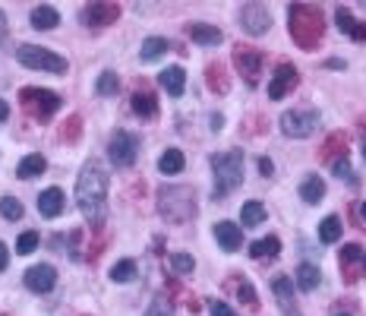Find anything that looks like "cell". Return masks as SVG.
<instances>
[{
  "instance_id": "9c48e42d",
  "label": "cell",
  "mask_w": 366,
  "mask_h": 316,
  "mask_svg": "<svg viewBox=\"0 0 366 316\" xmlns=\"http://www.w3.org/2000/svg\"><path fill=\"white\" fill-rule=\"evenodd\" d=\"M262 51H256L250 45H237L234 48V63H237V70H240V76L246 79L250 86L259 83V73H262Z\"/></svg>"
},
{
  "instance_id": "f1b7e54d",
  "label": "cell",
  "mask_w": 366,
  "mask_h": 316,
  "mask_svg": "<svg viewBox=\"0 0 366 316\" xmlns=\"http://www.w3.org/2000/svg\"><path fill=\"white\" fill-rule=\"evenodd\" d=\"M130 108L139 114V117H155L158 114V101L152 92H136L133 101H130Z\"/></svg>"
},
{
  "instance_id": "7a4b0ae2",
  "label": "cell",
  "mask_w": 366,
  "mask_h": 316,
  "mask_svg": "<svg viewBox=\"0 0 366 316\" xmlns=\"http://www.w3.org/2000/svg\"><path fill=\"white\" fill-rule=\"evenodd\" d=\"M288 29H291V39H294L300 48L313 51L322 41V35H325V16H322V10L313 4H291L288 6Z\"/></svg>"
},
{
  "instance_id": "d590c367",
  "label": "cell",
  "mask_w": 366,
  "mask_h": 316,
  "mask_svg": "<svg viewBox=\"0 0 366 316\" xmlns=\"http://www.w3.org/2000/svg\"><path fill=\"white\" fill-rule=\"evenodd\" d=\"M0 212H4V218H10V222H19V218H23V203H19L16 196H4V200H0Z\"/></svg>"
},
{
  "instance_id": "6da1fadb",
  "label": "cell",
  "mask_w": 366,
  "mask_h": 316,
  "mask_svg": "<svg viewBox=\"0 0 366 316\" xmlns=\"http://www.w3.org/2000/svg\"><path fill=\"white\" fill-rule=\"evenodd\" d=\"M76 203H79V212L85 215V222L92 228H101L105 225V209H108V174L101 168V161L89 158L83 165L76 178Z\"/></svg>"
},
{
  "instance_id": "7dc6e473",
  "label": "cell",
  "mask_w": 366,
  "mask_h": 316,
  "mask_svg": "<svg viewBox=\"0 0 366 316\" xmlns=\"http://www.w3.org/2000/svg\"><path fill=\"white\" fill-rule=\"evenodd\" d=\"M4 35H6V16L0 13V41H4Z\"/></svg>"
},
{
  "instance_id": "681fc988",
  "label": "cell",
  "mask_w": 366,
  "mask_h": 316,
  "mask_svg": "<svg viewBox=\"0 0 366 316\" xmlns=\"http://www.w3.org/2000/svg\"><path fill=\"white\" fill-rule=\"evenodd\" d=\"M360 215L366 218V203H360Z\"/></svg>"
},
{
  "instance_id": "5bb4252c",
  "label": "cell",
  "mask_w": 366,
  "mask_h": 316,
  "mask_svg": "<svg viewBox=\"0 0 366 316\" xmlns=\"http://www.w3.org/2000/svg\"><path fill=\"white\" fill-rule=\"evenodd\" d=\"M272 294H275V300H278V307H281L284 316H303L297 307V297H294V282H291L288 275L272 278Z\"/></svg>"
},
{
  "instance_id": "7402d4cb",
  "label": "cell",
  "mask_w": 366,
  "mask_h": 316,
  "mask_svg": "<svg viewBox=\"0 0 366 316\" xmlns=\"http://www.w3.org/2000/svg\"><path fill=\"white\" fill-rule=\"evenodd\" d=\"M300 200L310 203V205L322 203V200H325V180L316 178V174H310V178L300 183Z\"/></svg>"
},
{
  "instance_id": "9a60e30c",
  "label": "cell",
  "mask_w": 366,
  "mask_h": 316,
  "mask_svg": "<svg viewBox=\"0 0 366 316\" xmlns=\"http://www.w3.org/2000/svg\"><path fill=\"white\" fill-rule=\"evenodd\" d=\"M117 16H120V6L117 4H89L83 10V23L89 29H105V26H111Z\"/></svg>"
},
{
  "instance_id": "cb8c5ba5",
  "label": "cell",
  "mask_w": 366,
  "mask_h": 316,
  "mask_svg": "<svg viewBox=\"0 0 366 316\" xmlns=\"http://www.w3.org/2000/svg\"><path fill=\"white\" fill-rule=\"evenodd\" d=\"M158 79H161V86H164V92L174 95V98L183 95V89H187V73H183L180 67H167Z\"/></svg>"
},
{
  "instance_id": "b9f144b4",
  "label": "cell",
  "mask_w": 366,
  "mask_h": 316,
  "mask_svg": "<svg viewBox=\"0 0 366 316\" xmlns=\"http://www.w3.org/2000/svg\"><path fill=\"white\" fill-rule=\"evenodd\" d=\"M332 316H357V310H354V300H344V304H338L332 310Z\"/></svg>"
},
{
  "instance_id": "ffe728a7",
  "label": "cell",
  "mask_w": 366,
  "mask_h": 316,
  "mask_svg": "<svg viewBox=\"0 0 366 316\" xmlns=\"http://www.w3.org/2000/svg\"><path fill=\"white\" fill-rule=\"evenodd\" d=\"M189 39L196 41V45H206V48H215V45H221V29H215V26H206V23H193L189 26Z\"/></svg>"
},
{
  "instance_id": "4fadbf2b",
  "label": "cell",
  "mask_w": 366,
  "mask_h": 316,
  "mask_svg": "<svg viewBox=\"0 0 366 316\" xmlns=\"http://www.w3.org/2000/svg\"><path fill=\"white\" fill-rule=\"evenodd\" d=\"M341 272H344V282L354 285L357 278H363L366 272V250H360L357 244H347L341 250Z\"/></svg>"
},
{
  "instance_id": "f35d334b",
  "label": "cell",
  "mask_w": 366,
  "mask_h": 316,
  "mask_svg": "<svg viewBox=\"0 0 366 316\" xmlns=\"http://www.w3.org/2000/svg\"><path fill=\"white\" fill-rule=\"evenodd\" d=\"M332 171H335V178H341V180H347V183H357L354 171H350V165H347V158H344V161H335Z\"/></svg>"
},
{
  "instance_id": "8fae6325",
  "label": "cell",
  "mask_w": 366,
  "mask_h": 316,
  "mask_svg": "<svg viewBox=\"0 0 366 316\" xmlns=\"http://www.w3.org/2000/svg\"><path fill=\"white\" fill-rule=\"evenodd\" d=\"M23 282L32 294H48V291H54V285H57V269L48 266V263H38V266L26 269Z\"/></svg>"
},
{
  "instance_id": "c3c4849f",
  "label": "cell",
  "mask_w": 366,
  "mask_h": 316,
  "mask_svg": "<svg viewBox=\"0 0 366 316\" xmlns=\"http://www.w3.org/2000/svg\"><path fill=\"white\" fill-rule=\"evenodd\" d=\"M360 143H363V158H366V123H360Z\"/></svg>"
},
{
  "instance_id": "1f68e13d",
  "label": "cell",
  "mask_w": 366,
  "mask_h": 316,
  "mask_svg": "<svg viewBox=\"0 0 366 316\" xmlns=\"http://www.w3.org/2000/svg\"><path fill=\"white\" fill-rule=\"evenodd\" d=\"M136 278V260H120L117 266L111 269V282L123 285V282H133Z\"/></svg>"
},
{
  "instance_id": "bcb514c9",
  "label": "cell",
  "mask_w": 366,
  "mask_h": 316,
  "mask_svg": "<svg viewBox=\"0 0 366 316\" xmlns=\"http://www.w3.org/2000/svg\"><path fill=\"white\" fill-rule=\"evenodd\" d=\"M6 117H10V108H6V101L0 98V121H6Z\"/></svg>"
},
{
  "instance_id": "ac0fdd59",
  "label": "cell",
  "mask_w": 366,
  "mask_h": 316,
  "mask_svg": "<svg viewBox=\"0 0 366 316\" xmlns=\"http://www.w3.org/2000/svg\"><path fill=\"white\" fill-rule=\"evenodd\" d=\"M335 19H338V29L347 39H354V41H366V23H357L354 16H350V10L347 6H338L335 10Z\"/></svg>"
},
{
  "instance_id": "3957f363",
  "label": "cell",
  "mask_w": 366,
  "mask_h": 316,
  "mask_svg": "<svg viewBox=\"0 0 366 316\" xmlns=\"http://www.w3.org/2000/svg\"><path fill=\"white\" fill-rule=\"evenodd\" d=\"M211 174H215V200H224L231 190L240 187L244 180V152L240 149H228L211 156Z\"/></svg>"
},
{
  "instance_id": "484cf974",
  "label": "cell",
  "mask_w": 366,
  "mask_h": 316,
  "mask_svg": "<svg viewBox=\"0 0 366 316\" xmlns=\"http://www.w3.org/2000/svg\"><path fill=\"white\" fill-rule=\"evenodd\" d=\"M45 168H48L45 156H26L23 161H19V168H16V178L32 180V178H38V174H45Z\"/></svg>"
},
{
  "instance_id": "83f0119b",
  "label": "cell",
  "mask_w": 366,
  "mask_h": 316,
  "mask_svg": "<svg viewBox=\"0 0 366 316\" xmlns=\"http://www.w3.org/2000/svg\"><path fill=\"white\" fill-rule=\"evenodd\" d=\"M183 165H187V158H183L180 149H164L158 158V171L161 174H180Z\"/></svg>"
},
{
  "instance_id": "ee69618b",
  "label": "cell",
  "mask_w": 366,
  "mask_h": 316,
  "mask_svg": "<svg viewBox=\"0 0 366 316\" xmlns=\"http://www.w3.org/2000/svg\"><path fill=\"white\" fill-rule=\"evenodd\" d=\"M6 266H10V250H6V244L0 240V272H4Z\"/></svg>"
},
{
  "instance_id": "44dd1931",
  "label": "cell",
  "mask_w": 366,
  "mask_h": 316,
  "mask_svg": "<svg viewBox=\"0 0 366 316\" xmlns=\"http://www.w3.org/2000/svg\"><path fill=\"white\" fill-rule=\"evenodd\" d=\"M278 253H281V240L278 238H262L256 244H250V256L256 263H272Z\"/></svg>"
},
{
  "instance_id": "f6af8a7d",
  "label": "cell",
  "mask_w": 366,
  "mask_h": 316,
  "mask_svg": "<svg viewBox=\"0 0 366 316\" xmlns=\"http://www.w3.org/2000/svg\"><path fill=\"white\" fill-rule=\"evenodd\" d=\"M67 139H73V136H79V117H70V121H67Z\"/></svg>"
},
{
  "instance_id": "2e32d148",
  "label": "cell",
  "mask_w": 366,
  "mask_h": 316,
  "mask_svg": "<svg viewBox=\"0 0 366 316\" xmlns=\"http://www.w3.org/2000/svg\"><path fill=\"white\" fill-rule=\"evenodd\" d=\"M215 240L224 253H237V250L244 247V231H240L234 222H218L215 225Z\"/></svg>"
},
{
  "instance_id": "7c38bea8",
  "label": "cell",
  "mask_w": 366,
  "mask_h": 316,
  "mask_svg": "<svg viewBox=\"0 0 366 316\" xmlns=\"http://www.w3.org/2000/svg\"><path fill=\"white\" fill-rule=\"evenodd\" d=\"M240 26H244L246 35H266L268 26H272V16H268V10L262 4H246L240 10Z\"/></svg>"
},
{
  "instance_id": "603a6c76",
  "label": "cell",
  "mask_w": 366,
  "mask_h": 316,
  "mask_svg": "<svg viewBox=\"0 0 366 316\" xmlns=\"http://www.w3.org/2000/svg\"><path fill=\"white\" fill-rule=\"evenodd\" d=\"M32 26L38 29V32H48V29H54V26H61V13L54 10V6H48V4H41V6H35L32 10Z\"/></svg>"
},
{
  "instance_id": "ab89813d",
  "label": "cell",
  "mask_w": 366,
  "mask_h": 316,
  "mask_svg": "<svg viewBox=\"0 0 366 316\" xmlns=\"http://www.w3.org/2000/svg\"><path fill=\"white\" fill-rule=\"evenodd\" d=\"M209 313L211 316H237L231 304H224V300H209Z\"/></svg>"
},
{
  "instance_id": "74e56055",
  "label": "cell",
  "mask_w": 366,
  "mask_h": 316,
  "mask_svg": "<svg viewBox=\"0 0 366 316\" xmlns=\"http://www.w3.org/2000/svg\"><path fill=\"white\" fill-rule=\"evenodd\" d=\"M171 269L180 272V275H189L196 269V260L189 253H171Z\"/></svg>"
},
{
  "instance_id": "ba28073f",
  "label": "cell",
  "mask_w": 366,
  "mask_h": 316,
  "mask_svg": "<svg viewBox=\"0 0 366 316\" xmlns=\"http://www.w3.org/2000/svg\"><path fill=\"white\" fill-rule=\"evenodd\" d=\"M136 156H139V139L133 133H127V130H117L111 136V143H108V158H111V165L133 168Z\"/></svg>"
},
{
  "instance_id": "f546056e",
  "label": "cell",
  "mask_w": 366,
  "mask_h": 316,
  "mask_svg": "<svg viewBox=\"0 0 366 316\" xmlns=\"http://www.w3.org/2000/svg\"><path fill=\"white\" fill-rule=\"evenodd\" d=\"M341 231H344L341 218L338 215H328V218H322V225H319V240H322V244H338Z\"/></svg>"
},
{
  "instance_id": "d6a6232c",
  "label": "cell",
  "mask_w": 366,
  "mask_h": 316,
  "mask_svg": "<svg viewBox=\"0 0 366 316\" xmlns=\"http://www.w3.org/2000/svg\"><path fill=\"white\" fill-rule=\"evenodd\" d=\"M234 288H237L240 300H244L250 310H256V307H259V297H256V291H253V285H250V278H246V275H237V285H234Z\"/></svg>"
},
{
  "instance_id": "7bdbcfd3",
  "label": "cell",
  "mask_w": 366,
  "mask_h": 316,
  "mask_svg": "<svg viewBox=\"0 0 366 316\" xmlns=\"http://www.w3.org/2000/svg\"><path fill=\"white\" fill-rule=\"evenodd\" d=\"M259 174H266V178H272V174H275L272 158H259Z\"/></svg>"
},
{
  "instance_id": "d6986e66",
  "label": "cell",
  "mask_w": 366,
  "mask_h": 316,
  "mask_svg": "<svg viewBox=\"0 0 366 316\" xmlns=\"http://www.w3.org/2000/svg\"><path fill=\"white\" fill-rule=\"evenodd\" d=\"M344 158H347V136H344V133H332L325 139V146H322V161L335 165V161H344Z\"/></svg>"
},
{
  "instance_id": "4dcf8cb0",
  "label": "cell",
  "mask_w": 366,
  "mask_h": 316,
  "mask_svg": "<svg viewBox=\"0 0 366 316\" xmlns=\"http://www.w3.org/2000/svg\"><path fill=\"white\" fill-rule=\"evenodd\" d=\"M164 54H167V41H164V39H158V35L145 39V41H142V51H139V57H142L145 63L158 61V57H164Z\"/></svg>"
},
{
  "instance_id": "5b68a950",
  "label": "cell",
  "mask_w": 366,
  "mask_h": 316,
  "mask_svg": "<svg viewBox=\"0 0 366 316\" xmlns=\"http://www.w3.org/2000/svg\"><path fill=\"white\" fill-rule=\"evenodd\" d=\"M16 61L28 70H45V73H67V61L61 54L48 48H38V45H23L16 48Z\"/></svg>"
},
{
  "instance_id": "60d3db41",
  "label": "cell",
  "mask_w": 366,
  "mask_h": 316,
  "mask_svg": "<svg viewBox=\"0 0 366 316\" xmlns=\"http://www.w3.org/2000/svg\"><path fill=\"white\" fill-rule=\"evenodd\" d=\"M145 316H174V307L171 304H167V300H155V304H152L149 307V313H145Z\"/></svg>"
},
{
  "instance_id": "e0dca14e",
  "label": "cell",
  "mask_w": 366,
  "mask_h": 316,
  "mask_svg": "<svg viewBox=\"0 0 366 316\" xmlns=\"http://www.w3.org/2000/svg\"><path fill=\"white\" fill-rule=\"evenodd\" d=\"M63 209H67V196H63L61 187H48L45 193L38 196V212L45 218H57L63 215Z\"/></svg>"
},
{
  "instance_id": "e575fe53",
  "label": "cell",
  "mask_w": 366,
  "mask_h": 316,
  "mask_svg": "<svg viewBox=\"0 0 366 316\" xmlns=\"http://www.w3.org/2000/svg\"><path fill=\"white\" fill-rule=\"evenodd\" d=\"M206 76H209V89L228 92V79H224V67H221V63H211V67L206 70Z\"/></svg>"
},
{
  "instance_id": "30bf717a",
  "label": "cell",
  "mask_w": 366,
  "mask_h": 316,
  "mask_svg": "<svg viewBox=\"0 0 366 316\" xmlns=\"http://www.w3.org/2000/svg\"><path fill=\"white\" fill-rule=\"evenodd\" d=\"M297 83H300L297 67H294V63H288V61H281V63L275 67L272 83H268V98H272V101H281L288 92L297 89Z\"/></svg>"
},
{
  "instance_id": "8992f818",
  "label": "cell",
  "mask_w": 366,
  "mask_h": 316,
  "mask_svg": "<svg viewBox=\"0 0 366 316\" xmlns=\"http://www.w3.org/2000/svg\"><path fill=\"white\" fill-rule=\"evenodd\" d=\"M19 101H23V108L35 121H51L57 114V108H61V95L48 92V89H35V86L19 92Z\"/></svg>"
},
{
  "instance_id": "836d02e7",
  "label": "cell",
  "mask_w": 366,
  "mask_h": 316,
  "mask_svg": "<svg viewBox=\"0 0 366 316\" xmlns=\"http://www.w3.org/2000/svg\"><path fill=\"white\" fill-rule=\"evenodd\" d=\"M95 89H98V95H114L117 89H120V79H117L114 70H105L98 76V83H95Z\"/></svg>"
},
{
  "instance_id": "52a82bcc",
  "label": "cell",
  "mask_w": 366,
  "mask_h": 316,
  "mask_svg": "<svg viewBox=\"0 0 366 316\" xmlns=\"http://www.w3.org/2000/svg\"><path fill=\"white\" fill-rule=\"evenodd\" d=\"M316 127H319V111H313V108H294V111L281 114V133L291 139L313 136Z\"/></svg>"
},
{
  "instance_id": "277c9868",
  "label": "cell",
  "mask_w": 366,
  "mask_h": 316,
  "mask_svg": "<svg viewBox=\"0 0 366 316\" xmlns=\"http://www.w3.org/2000/svg\"><path fill=\"white\" fill-rule=\"evenodd\" d=\"M158 212L167 222H189L196 215L193 187H164L158 193Z\"/></svg>"
},
{
  "instance_id": "f907efd6",
  "label": "cell",
  "mask_w": 366,
  "mask_h": 316,
  "mask_svg": "<svg viewBox=\"0 0 366 316\" xmlns=\"http://www.w3.org/2000/svg\"><path fill=\"white\" fill-rule=\"evenodd\" d=\"M363 10H366V0H363Z\"/></svg>"
},
{
  "instance_id": "4316f807",
  "label": "cell",
  "mask_w": 366,
  "mask_h": 316,
  "mask_svg": "<svg viewBox=\"0 0 366 316\" xmlns=\"http://www.w3.org/2000/svg\"><path fill=\"white\" fill-rule=\"evenodd\" d=\"M266 205H262L259 200H250V203H244V212H240V225L244 228H256V225H262L266 222Z\"/></svg>"
},
{
  "instance_id": "d4e9b609",
  "label": "cell",
  "mask_w": 366,
  "mask_h": 316,
  "mask_svg": "<svg viewBox=\"0 0 366 316\" xmlns=\"http://www.w3.org/2000/svg\"><path fill=\"white\" fill-rule=\"evenodd\" d=\"M294 278H297V288L300 291H316L319 285H322V272L316 269V266H310V263H303V266H297V272H294Z\"/></svg>"
},
{
  "instance_id": "8d00e7d4",
  "label": "cell",
  "mask_w": 366,
  "mask_h": 316,
  "mask_svg": "<svg viewBox=\"0 0 366 316\" xmlns=\"http://www.w3.org/2000/svg\"><path fill=\"white\" fill-rule=\"evenodd\" d=\"M38 231H23L19 234V240H16V253H23V256H28V253H35V247H38Z\"/></svg>"
}]
</instances>
